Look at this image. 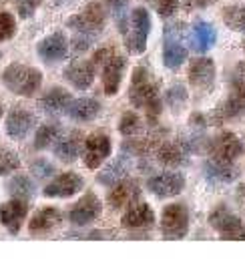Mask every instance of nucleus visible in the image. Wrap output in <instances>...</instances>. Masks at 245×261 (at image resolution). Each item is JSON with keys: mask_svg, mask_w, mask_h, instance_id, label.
I'll return each instance as SVG.
<instances>
[{"mask_svg": "<svg viewBox=\"0 0 245 261\" xmlns=\"http://www.w3.org/2000/svg\"><path fill=\"white\" fill-rule=\"evenodd\" d=\"M16 34V20L10 12H0V42L10 40Z\"/></svg>", "mask_w": 245, "mask_h": 261, "instance_id": "e433bc0d", "label": "nucleus"}, {"mask_svg": "<svg viewBox=\"0 0 245 261\" xmlns=\"http://www.w3.org/2000/svg\"><path fill=\"white\" fill-rule=\"evenodd\" d=\"M40 4H42V0H16V8H18L20 18H31Z\"/></svg>", "mask_w": 245, "mask_h": 261, "instance_id": "ea45409f", "label": "nucleus"}, {"mask_svg": "<svg viewBox=\"0 0 245 261\" xmlns=\"http://www.w3.org/2000/svg\"><path fill=\"white\" fill-rule=\"evenodd\" d=\"M70 105V93L62 87H53L48 89L40 100H38V107L42 109V113L46 115H59V113H66V107Z\"/></svg>", "mask_w": 245, "mask_h": 261, "instance_id": "a878e982", "label": "nucleus"}, {"mask_svg": "<svg viewBox=\"0 0 245 261\" xmlns=\"http://www.w3.org/2000/svg\"><path fill=\"white\" fill-rule=\"evenodd\" d=\"M129 173V163H127V157L122 155L119 157L115 163H111L103 173H99V177H96V181L99 183H103V185H115V183H119L121 179H125V175Z\"/></svg>", "mask_w": 245, "mask_h": 261, "instance_id": "c85d7f7f", "label": "nucleus"}, {"mask_svg": "<svg viewBox=\"0 0 245 261\" xmlns=\"http://www.w3.org/2000/svg\"><path fill=\"white\" fill-rule=\"evenodd\" d=\"M245 115V81L241 79H233L231 83V91L227 98L217 107L213 119L217 123L227 121V119H237Z\"/></svg>", "mask_w": 245, "mask_h": 261, "instance_id": "1a4fd4ad", "label": "nucleus"}, {"mask_svg": "<svg viewBox=\"0 0 245 261\" xmlns=\"http://www.w3.org/2000/svg\"><path fill=\"white\" fill-rule=\"evenodd\" d=\"M105 22H107V12L103 8L101 2H89L83 12L66 18V27L72 29L77 34H87L96 38L99 34L103 33L105 29Z\"/></svg>", "mask_w": 245, "mask_h": 261, "instance_id": "20e7f679", "label": "nucleus"}, {"mask_svg": "<svg viewBox=\"0 0 245 261\" xmlns=\"http://www.w3.org/2000/svg\"><path fill=\"white\" fill-rule=\"evenodd\" d=\"M155 223V213L151 205L147 203H137L131 205L121 219V225L125 229H149Z\"/></svg>", "mask_w": 245, "mask_h": 261, "instance_id": "5701e85b", "label": "nucleus"}, {"mask_svg": "<svg viewBox=\"0 0 245 261\" xmlns=\"http://www.w3.org/2000/svg\"><path fill=\"white\" fill-rule=\"evenodd\" d=\"M189 151H191V147H189L187 141H163L157 147L155 157L165 167H181V165L187 163Z\"/></svg>", "mask_w": 245, "mask_h": 261, "instance_id": "a211bd4d", "label": "nucleus"}, {"mask_svg": "<svg viewBox=\"0 0 245 261\" xmlns=\"http://www.w3.org/2000/svg\"><path fill=\"white\" fill-rule=\"evenodd\" d=\"M161 233L165 239H183L189 233V211L183 203H171L163 209Z\"/></svg>", "mask_w": 245, "mask_h": 261, "instance_id": "0eeeda50", "label": "nucleus"}, {"mask_svg": "<svg viewBox=\"0 0 245 261\" xmlns=\"http://www.w3.org/2000/svg\"><path fill=\"white\" fill-rule=\"evenodd\" d=\"M151 33V14L147 8L139 6L131 12L129 31L125 33V46L131 55H143L147 48V38Z\"/></svg>", "mask_w": 245, "mask_h": 261, "instance_id": "7ed1b4c3", "label": "nucleus"}, {"mask_svg": "<svg viewBox=\"0 0 245 261\" xmlns=\"http://www.w3.org/2000/svg\"><path fill=\"white\" fill-rule=\"evenodd\" d=\"M129 100L133 107L143 109L149 117V121L155 123L161 115V97H159V83L153 79V74L145 66H137L131 76L129 87Z\"/></svg>", "mask_w": 245, "mask_h": 261, "instance_id": "f257e3e1", "label": "nucleus"}, {"mask_svg": "<svg viewBox=\"0 0 245 261\" xmlns=\"http://www.w3.org/2000/svg\"><path fill=\"white\" fill-rule=\"evenodd\" d=\"M203 171H205V179L211 185H227V183H233L239 177V169L229 161L209 159L203 165Z\"/></svg>", "mask_w": 245, "mask_h": 261, "instance_id": "4be33fe9", "label": "nucleus"}, {"mask_svg": "<svg viewBox=\"0 0 245 261\" xmlns=\"http://www.w3.org/2000/svg\"><path fill=\"white\" fill-rule=\"evenodd\" d=\"M85 187V181L79 173L75 171H64L61 175H57L46 187H44V197H57V199H66L72 197L75 193H79Z\"/></svg>", "mask_w": 245, "mask_h": 261, "instance_id": "9b49d317", "label": "nucleus"}, {"mask_svg": "<svg viewBox=\"0 0 245 261\" xmlns=\"http://www.w3.org/2000/svg\"><path fill=\"white\" fill-rule=\"evenodd\" d=\"M183 22H171L165 27V42H163V65L171 70L179 68L187 61V48L183 44Z\"/></svg>", "mask_w": 245, "mask_h": 261, "instance_id": "39448f33", "label": "nucleus"}, {"mask_svg": "<svg viewBox=\"0 0 245 261\" xmlns=\"http://www.w3.org/2000/svg\"><path fill=\"white\" fill-rule=\"evenodd\" d=\"M61 137V123H46L42 127H38L36 137H34V149L44 151L48 147L55 145V141Z\"/></svg>", "mask_w": 245, "mask_h": 261, "instance_id": "c756f323", "label": "nucleus"}, {"mask_svg": "<svg viewBox=\"0 0 245 261\" xmlns=\"http://www.w3.org/2000/svg\"><path fill=\"white\" fill-rule=\"evenodd\" d=\"M243 50H245V42H243Z\"/></svg>", "mask_w": 245, "mask_h": 261, "instance_id": "49530a36", "label": "nucleus"}, {"mask_svg": "<svg viewBox=\"0 0 245 261\" xmlns=\"http://www.w3.org/2000/svg\"><path fill=\"white\" fill-rule=\"evenodd\" d=\"M207 151H209V157H211V159L233 163V161L243 153V145H241V141L237 139L235 133H231V130H221L217 137H213V139L207 143Z\"/></svg>", "mask_w": 245, "mask_h": 261, "instance_id": "6e6552de", "label": "nucleus"}, {"mask_svg": "<svg viewBox=\"0 0 245 261\" xmlns=\"http://www.w3.org/2000/svg\"><path fill=\"white\" fill-rule=\"evenodd\" d=\"M147 189L159 199H169L179 195L185 189V177L181 173H159L149 177Z\"/></svg>", "mask_w": 245, "mask_h": 261, "instance_id": "f8f14e48", "label": "nucleus"}, {"mask_svg": "<svg viewBox=\"0 0 245 261\" xmlns=\"http://www.w3.org/2000/svg\"><path fill=\"white\" fill-rule=\"evenodd\" d=\"M223 22L235 33H245V4H231L223 10Z\"/></svg>", "mask_w": 245, "mask_h": 261, "instance_id": "7c9ffc66", "label": "nucleus"}, {"mask_svg": "<svg viewBox=\"0 0 245 261\" xmlns=\"http://www.w3.org/2000/svg\"><path fill=\"white\" fill-rule=\"evenodd\" d=\"M81 133L79 130H72L70 135H64L59 137L53 145V151L55 155L61 159L62 163H72L77 157H79V149H81Z\"/></svg>", "mask_w": 245, "mask_h": 261, "instance_id": "cd10ccee", "label": "nucleus"}, {"mask_svg": "<svg viewBox=\"0 0 245 261\" xmlns=\"http://www.w3.org/2000/svg\"><path fill=\"white\" fill-rule=\"evenodd\" d=\"M94 68L96 65L92 61H77L64 68V79L79 91H87L94 81Z\"/></svg>", "mask_w": 245, "mask_h": 261, "instance_id": "412c9836", "label": "nucleus"}, {"mask_svg": "<svg viewBox=\"0 0 245 261\" xmlns=\"http://www.w3.org/2000/svg\"><path fill=\"white\" fill-rule=\"evenodd\" d=\"M101 113V105L99 100L89 97L77 98V100H70V105L66 107V115L79 123H89L92 119H96V115Z\"/></svg>", "mask_w": 245, "mask_h": 261, "instance_id": "bb28decb", "label": "nucleus"}, {"mask_svg": "<svg viewBox=\"0 0 245 261\" xmlns=\"http://www.w3.org/2000/svg\"><path fill=\"white\" fill-rule=\"evenodd\" d=\"M189 123H191L193 127H199V129H203V127L207 125V123H205V117H203V115H197V113L191 115V121H189Z\"/></svg>", "mask_w": 245, "mask_h": 261, "instance_id": "37998d69", "label": "nucleus"}, {"mask_svg": "<svg viewBox=\"0 0 245 261\" xmlns=\"http://www.w3.org/2000/svg\"><path fill=\"white\" fill-rule=\"evenodd\" d=\"M217 0H185V8L187 10H197V8H207Z\"/></svg>", "mask_w": 245, "mask_h": 261, "instance_id": "79ce46f5", "label": "nucleus"}, {"mask_svg": "<svg viewBox=\"0 0 245 261\" xmlns=\"http://www.w3.org/2000/svg\"><path fill=\"white\" fill-rule=\"evenodd\" d=\"M237 199L245 205V185H241V187L237 189Z\"/></svg>", "mask_w": 245, "mask_h": 261, "instance_id": "c03bdc74", "label": "nucleus"}, {"mask_svg": "<svg viewBox=\"0 0 245 261\" xmlns=\"http://www.w3.org/2000/svg\"><path fill=\"white\" fill-rule=\"evenodd\" d=\"M2 115H4V109H2V105H0V121H2Z\"/></svg>", "mask_w": 245, "mask_h": 261, "instance_id": "a18cd8bd", "label": "nucleus"}, {"mask_svg": "<svg viewBox=\"0 0 245 261\" xmlns=\"http://www.w3.org/2000/svg\"><path fill=\"white\" fill-rule=\"evenodd\" d=\"M92 36H87V34H77L75 38H72V50L75 53H85V50H89L92 44Z\"/></svg>", "mask_w": 245, "mask_h": 261, "instance_id": "a19ab883", "label": "nucleus"}, {"mask_svg": "<svg viewBox=\"0 0 245 261\" xmlns=\"http://www.w3.org/2000/svg\"><path fill=\"white\" fill-rule=\"evenodd\" d=\"M105 2L109 4V10L113 12V18H115L119 31L125 34L127 29H129V20H131V16H129V0H105Z\"/></svg>", "mask_w": 245, "mask_h": 261, "instance_id": "473e14b6", "label": "nucleus"}, {"mask_svg": "<svg viewBox=\"0 0 245 261\" xmlns=\"http://www.w3.org/2000/svg\"><path fill=\"white\" fill-rule=\"evenodd\" d=\"M2 83L10 93L18 97H32L34 93H38L42 85V72L34 66L14 63V65L6 66L2 74Z\"/></svg>", "mask_w": 245, "mask_h": 261, "instance_id": "f03ea898", "label": "nucleus"}, {"mask_svg": "<svg viewBox=\"0 0 245 261\" xmlns=\"http://www.w3.org/2000/svg\"><path fill=\"white\" fill-rule=\"evenodd\" d=\"M165 100H167V105L171 107V111H181L183 109V105L187 102V91H185L183 85H173L167 93H165Z\"/></svg>", "mask_w": 245, "mask_h": 261, "instance_id": "72a5a7b5", "label": "nucleus"}, {"mask_svg": "<svg viewBox=\"0 0 245 261\" xmlns=\"http://www.w3.org/2000/svg\"><path fill=\"white\" fill-rule=\"evenodd\" d=\"M111 137L105 130H94L85 139V151H83V161L89 169H99L103 161L111 155Z\"/></svg>", "mask_w": 245, "mask_h": 261, "instance_id": "9d476101", "label": "nucleus"}, {"mask_svg": "<svg viewBox=\"0 0 245 261\" xmlns=\"http://www.w3.org/2000/svg\"><path fill=\"white\" fill-rule=\"evenodd\" d=\"M209 225L221 235V239L245 241V223L225 205H217L209 213Z\"/></svg>", "mask_w": 245, "mask_h": 261, "instance_id": "423d86ee", "label": "nucleus"}, {"mask_svg": "<svg viewBox=\"0 0 245 261\" xmlns=\"http://www.w3.org/2000/svg\"><path fill=\"white\" fill-rule=\"evenodd\" d=\"M36 53L44 63H57L62 61L68 53V40L62 33H53L44 36L38 44H36Z\"/></svg>", "mask_w": 245, "mask_h": 261, "instance_id": "aec40b11", "label": "nucleus"}, {"mask_svg": "<svg viewBox=\"0 0 245 261\" xmlns=\"http://www.w3.org/2000/svg\"><path fill=\"white\" fill-rule=\"evenodd\" d=\"M189 42H191V48L195 53H207L215 42H217V31H215L213 24L205 22V20H197L191 29L189 34Z\"/></svg>", "mask_w": 245, "mask_h": 261, "instance_id": "b1692460", "label": "nucleus"}, {"mask_svg": "<svg viewBox=\"0 0 245 261\" xmlns=\"http://www.w3.org/2000/svg\"><path fill=\"white\" fill-rule=\"evenodd\" d=\"M31 173L34 177H38V179H48V177H53L57 173V169H55L53 163H48L44 159H38V161H34L31 165Z\"/></svg>", "mask_w": 245, "mask_h": 261, "instance_id": "4c0bfd02", "label": "nucleus"}, {"mask_svg": "<svg viewBox=\"0 0 245 261\" xmlns=\"http://www.w3.org/2000/svg\"><path fill=\"white\" fill-rule=\"evenodd\" d=\"M62 221V215L59 209L55 207H44L40 211L34 213V217L29 223V231L31 235H44L48 231H53L55 227H59Z\"/></svg>", "mask_w": 245, "mask_h": 261, "instance_id": "393cba45", "label": "nucleus"}, {"mask_svg": "<svg viewBox=\"0 0 245 261\" xmlns=\"http://www.w3.org/2000/svg\"><path fill=\"white\" fill-rule=\"evenodd\" d=\"M101 209H103V205H101L99 197L92 191H87L68 211V221L72 225H89L101 215Z\"/></svg>", "mask_w": 245, "mask_h": 261, "instance_id": "ddd939ff", "label": "nucleus"}, {"mask_svg": "<svg viewBox=\"0 0 245 261\" xmlns=\"http://www.w3.org/2000/svg\"><path fill=\"white\" fill-rule=\"evenodd\" d=\"M125 68H127V59L122 55H117V53L103 65V89H105V95L113 97V95L119 93Z\"/></svg>", "mask_w": 245, "mask_h": 261, "instance_id": "6ab92c4d", "label": "nucleus"}, {"mask_svg": "<svg viewBox=\"0 0 245 261\" xmlns=\"http://www.w3.org/2000/svg\"><path fill=\"white\" fill-rule=\"evenodd\" d=\"M34 123H36V119L31 111H27L24 107H12L6 117V133L10 139L22 141L32 130Z\"/></svg>", "mask_w": 245, "mask_h": 261, "instance_id": "dca6fc26", "label": "nucleus"}, {"mask_svg": "<svg viewBox=\"0 0 245 261\" xmlns=\"http://www.w3.org/2000/svg\"><path fill=\"white\" fill-rule=\"evenodd\" d=\"M139 197H141V185H139V181H135V179H121L109 191L107 201H109L111 209L119 211V209L135 205L139 201Z\"/></svg>", "mask_w": 245, "mask_h": 261, "instance_id": "4468645a", "label": "nucleus"}, {"mask_svg": "<svg viewBox=\"0 0 245 261\" xmlns=\"http://www.w3.org/2000/svg\"><path fill=\"white\" fill-rule=\"evenodd\" d=\"M119 130H121V135H125V137H133V135H137V133L141 130V119H139V115H135L133 111H127V113L121 117Z\"/></svg>", "mask_w": 245, "mask_h": 261, "instance_id": "c9c22d12", "label": "nucleus"}, {"mask_svg": "<svg viewBox=\"0 0 245 261\" xmlns=\"http://www.w3.org/2000/svg\"><path fill=\"white\" fill-rule=\"evenodd\" d=\"M29 215V203L27 199H10L0 205V223L8 229L12 235H18L22 227V221Z\"/></svg>", "mask_w": 245, "mask_h": 261, "instance_id": "2eb2a0df", "label": "nucleus"}, {"mask_svg": "<svg viewBox=\"0 0 245 261\" xmlns=\"http://www.w3.org/2000/svg\"><path fill=\"white\" fill-rule=\"evenodd\" d=\"M179 0H157V12L161 18H169L177 12Z\"/></svg>", "mask_w": 245, "mask_h": 261, "instance_id": "58836bf2", "label": "nucleus"}, {"mask_svg": "<svg viewBox=\"0 0 245 261\" xmlns=\"http://www.w3.org/2000/svg\"><path fill=\"white\" fill-rule=\"evenodd\" d=\"M189 83L197 91H209L215 83V63L213 59L201 57L191 61L189 65Z\"/></svg>", "mask_w": 245, "mask_h": 261, "instance_id": "f3484780", "label": "nucleus"}, {"mask_svg": "<svg viewBox=\"0 0 245 261\" xmlns=\"http://www.w3.org/2000/svg\"><path fill=\"white\" fill-rule=\"evenodd\" d=\"M8 193L12 197H16V199H31L34 195V183H32L31 179L27 177V175H16V177H12L10 181H8Z\"/></svg>", "mask_w": 245, "mask_h": 261, "instance_id": "2f4dec72", "label": "nucleus"}, {"mask_svg": "<svg viewBox=\"0 0 245 261\" xmlns=\"http://www.w3.org/2000/svg\"><path fill=\"white\" fill-rule=\"evenodd\" d=\"M20 167V159L12 149L0 147V175H8Z\"/></svg>", "mask_w": 245, "mask_h": 261, "instance_id": "f704fd0d", "label": "nucleus"}]
</instances>
